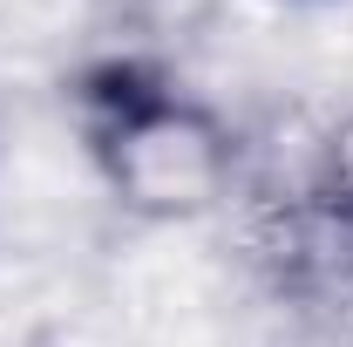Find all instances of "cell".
Instances as JSON below:
<instances>
[{
    "label": "cell",
    "instance_id": "1",
    "mask_svg": "<svg viewBox=\"0 0 353 347\" xmlns=\"http://www.w3.org/2000/svg\"><path fill=\"white\" fill-rule=\"evenodd\" d=\"M95 191L130 225H204L252 184V143L197 75L150 48H95L61 75Z\"/></svg>",
    "mask_w": 353,
    "mask_h": 347
},
{
    "label": "cell",
    "instance_id": "2",
    "mask_svg": "<svg viewBox=\"0 0 353 347\" xmlns=\"http://www.w3.org/2000/svg\"><path fill=\"white\" fill-rule=\"evenodd\" d=\"M252 259L272 293L353 334V116L299 157L285 191H272L252 225Z\"/></svg>",
    "mask_w": 353,
    "mask_h": 347
},
{
    "label": "cell",
    "instance_id": "3",
    "mask_svg": "<svg viewBox=\"0 0 353 347\" xmlns=\"http://www.w3.org/2000/svg\"><path fill=\"white\" fill-rule=\"evenodd\" d=\"M285 7H333V0H285Z\"/></svg>",
    "mask_w": 353,
    "mask_h": 347
}]
</instances>
